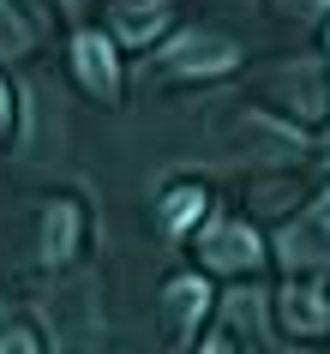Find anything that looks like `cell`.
Returning a JSON list of instances; mask_svg holds the SVG:
<instances>
[{"instance_id": "cell-1", "label": "cell", "mask_w": 330, "mask_h": 354, "mask_svg": "<svg viewBox=\"0 0 330 354\" xmlns=\"http://www.w3.org/2000/svg\"><path fill=\"white\" fill-rule=\"evenodd\" d=\"M235 66H240V48L228 37H217V30H181L156 55V73L163 78H222Z\"/></svg>"}, {"instance_id": "cell-2", "label": "cell", "mask_w": 330, "mask_h": 354, "mask_svg": "<svg viewBox=\"0 0 330 354\" xmlns=\"http://www.w3.org/2000/svg\"><path fill=\"white\" fill-rule=\"evenodd\" d=\"M199 259H204V270H258L264 241H258V228L240 223V216H210V223L199 228Z\"/></svg>"}, {"instance_id": "cell-3", "label": "cell", "mask_w": 330, "mask_h": 354, "mask_svg": "<svg viewBox=\"0 0 330 354\" xmlns=\"http://www.w3.org/2000/svg\"><path fill=\"white\" fill-rule=\"evenodd\" d=\"M73 73H78V84L91 96H102V102L120 96V48H114L109 30H78L73 37Z\"/></svg>"}, {"instance_id": "cell-4", "label": "cell", "mask_w": 330, "mask_h": 354, "mask_svg": "<svg viewBox=\"0 0 330 354\" xmlns=\"http://www.w3.org/2000/svg\"><path fill=\"white\" fill-rule=\"evenodd\" d=\"M163 306H168V324H174V336H199L204 313H210V282H204V270H186V277H174V282H168V295H163Z\"/></svg>"}, {"instance_id": "cell-5", "label": "cell", "mask_w": 330, "mask_h": 354, "mask_svg": "<svg viewBox=\"0 0 330 354\" xmlns=\"http://www.w3.org/2000/svg\"><path fill=\"white\" fill-rule=\"evenodd\" d=\"M78 234H84L78 198H55V205L42 210V264H66L78 252Z\"/></svg>"}, {"instance_id": "cell-6", "label": "cell", "mask_w": 330, "mask_h": 354, "mask_svg": "<svg viewBox=\"0 0 330 354\" xmlns=\"http://www.w3.org/2000/svg\"><path fill=\"white\" fill-rule=\"evenodd\" d=\"M282 324H288V330H300V336H318V330L330 324L324 295H318L312 282H294V288H282Z\"/></svg>"}, {"instance_id": "cell-7", "label": "cell", "mask_w": 330, "mask_h": 354, "mask_svg": "<svg viewBox=\"0 0 330 354\" xmlns=\"http://www.w3.org/2000/svg\"><path fill=\"white\" fill-rule=\"evenodd\" d=\"M163 30H168V6L163 0H127V6H120V42L145 48V42H156Z\"/></svg>"}, {"instance_id": "cell-8", "label": "cell", "mask_w": 330, "mask_h": 354, "mask_svg": "<svg viewBox=\"0 0 330 354\" xmlns=\"http://www.w3.org/2000/svg\"><path fill=\"white\" fill-rule=\"evenodd\" d=\"M204 216H210V192L204 187H174L163 198V228L168 234H192V223L204 228Z\"/></svg>"}, {"instance_id": "cell-9", "label": "cell", "mask_w": 330, "mask_h": 354, "mask_svg": "<svg viewBox=\"0 0 330 354\" xmlns=\"http://www.w3.org/2000/svg\"><path fill=\"white\" fill-rule=\"evenodd\" d=\"M24 42H30V24H24L12 6H0V55H19Z\"/></svg>"}, {"instance_id": "cell-10", "label": "cell", "mask_w": 330, "mask_h": 354, "mask_svg": "<svg viewBox=\"0 0 330 354\" xmlns=\"http://www.w3.org/2000/svg\"><path fill=\"white\" fill-rule=\"evenodd\" d=\"M0 354H37V336L24 324H12V330H0Z\"/></svg>"}, {"instance_id": "cell-11", "label": "cell", "mask_w": 330, "mask_h": 354, "mask_svg": "<svg viewBox=\"0 0 330 354\" xmlns=\"http://www.w3.org/2000/svg\"><path fill=\"white\" fill-rule=\"evenodd\" d=\"M282 6H288V12H300V19H312V12H318V6H330V0H282Z\"/></svg>"}, {"instance_id": "cell-12", "label": "cell", "mask_w": 330, "mask_h": 354, "mask_svg": "<svg viewBox=\"0 0 330 354\" xmlns=\"http://www.w3.org/2000/svg\"><path fill=\"white\" fill-rule=\"evenodd\" d=\"M12 127V91H6V84H0V132Z\"/></svg>"}, {"instance_id": "cell-13", "label": "cell", "mask_w": 330, "mask_h": 354, "mask_svg": "<svg viewBox=\"0 0 330 354\" xmlns=\"http://www.w3.org/2000/svg\"><path fill=\"white\" fill-rule=\"evenodd\" d=\"M199 354H235V342H222V336H210V342H204Z\"/></svg>"}, {"instance_id": "cell-14", "label": "cell", "mask_w": 330, "mask_h": 354, "mask_svg": "<svg viewBox=\"0 0 330 354\" xmlns=\"http://www.w3.org/2000/svg\"><path fill=\"white\" fill-rule=\"evenodd\" d=\"M312 216H318V228H330V192L318 198V210H312Z\"/></svg>"}]
</instances>
